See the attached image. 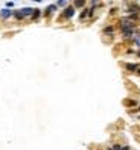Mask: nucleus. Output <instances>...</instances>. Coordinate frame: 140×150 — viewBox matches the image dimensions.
I'll list each match as a JSON object with an SVG mask.
<instances>
[{"mask_svg":"<svg viewBox=\"0 0 140 150\" xmlns=\"http://www.w3.org/2000/svg\"><path fill=\"white\" fill-rule=\"evenodd\" d=\"M104 32H105V33H110V32H113V27H111V26H110V27H105V30H104Z\"/></svg>","mask_w":140,"mask_h":150,"instance_id":"11","label":"nucleus"},{"mask_svg":"<svg viewBox=\"0 0 140 150\" xmlns=\"http://www.w3.org/2000/svg\"><path fill=\"white\" fill-rule=\"evenodd\" d=\"M108 150H113V149H108Z\"/></svg>","mask_w":140,"mask_h":150,"instance_id":"19","label":"nucleus"},{"mask_svg":"<svg viewBox=\"0 0 140 150\" xmlns=\"http://www.w3.org/2000/svg\"><path fill=\"white\" fill-rule=\"evenodd\" d=\"M20 12L23 14V17H31L32 12H34V9L32 8H23V9H20Z\"/></svg>","mask_w":140,"mask_h":150,"instance_id":"4","label":"nucleus"},{"mask_svg":"<svg viewBox=\"0 0 140 150\" xmlns=\"http://www.w3.org/2000/svg\"><path fill=\"white\" fill-rule=\"evenodd\" d=\"M40 15H41L40 9H34V12H32V15H31V17H32V20H37V18L40 17Z\"/></svg>","mask_w":140,"mask_h":150,"instance_id":"8","label":"nucleus"},{"mask_svg":"<svg viewBox=\"0 0 140 150\" xmlns=\"http://www.w3.org/2000/svg\"><path fill=\"white\" fill-rule=\"evenodd\" d=\"M85 5V0H75V8H82Z\"/></svg>","mask_w":140,"mask_h":150,"instance_id":"9","label":"nucleus"},{"mask_svg":"<svg viewBox=\"0 0 140 150\" xmlns=\"http://www.w3.org/2000/svg\"><path fill=\"white\" fill-rule=\"evenodd\" d=\"M113 150H120V146H117V144H114V146H113Z\"/></svg>","mask_w":140,"mask_h":150,"instance_id":"12","label":"nucleus"},{"mask_svg":"<svg viewBox=\"0 0 140 150\" xmlns=\"http://www.w3.org/2000/svg\"><path fill=\"white\" fill-rule=\"evenodd\" d=\"M136 73H137V74L140 76V68H139V70H137V71H136Z\"/></svg>","mask_w":140,"mask_h":150,"instance_id":"15","label":"nucleus"},{"mask_svg":"<svg viewBox=\"0 0 140 150\" xmlns=\"http://www.w3.org/2000/svg\"><path fill=\"white\" fill-rule=\"evenodd\" d=\"M75 15V6H69V8L64 9V17L66 18H72Z\"/></svg>","mask_w":140,"mask_h":150,"instance_id":"3","label":"nucleus"},{"mask_svg":"<svg viewBox=\"0 0 140 150\" xmlns=\"http://www.w3.org/2000/svg\"><path fill=\"white\" fill-rule=\"evenodd\" d=\"M92 2H93V3H96V2H97V0H92Z\"/></svg>","mask_w":140,"mask_h":150,"instance_id":"17","label":"nucleus"},{"mask_svg":"<svg viewBox=\"0 0 140 150\" xmlns=\"http://www.w3.org/2000/svg\"><path fill=\"white\" fill-rule=\"evenodd\" d=\"M56 8H58V5H50V6H47V9H46V15L52 14V12H55V11H56Z\"/></svg>","mask_w":140,"mask_h":150,"instance_id":"7","label":"nucleus"},{"mask_svg":"<svg viewBox=\"0 0 140 150\" xmlns=\"http://www.w3.org/2000/svg\"><path fill=\"white\" fill-rule=\"evenodd\" d=\"M137 55H139V56H140V52H139V53H137Z\"/></svg>","mask_w":140,"mask_h":150,"instance_id":"18","label":"nucleus"},{"mask_svg":"<svg viewBox=\"0 0 140 150\" xmlns=\"http://www.w3.org/2000/svg\"><path fill=\"white\" fill-rule=\"evenodd\" d=\"M34 2H38V3H40V2H43V0H34Z\"/></svg>","mask_w":140,"mask_h":150,"instance_id":"16","label":"nucleus"},{"mask_svg":"<svg viewBox=\"0 0 140 150\" xmlns=\"http://www.w3.org/2000/svg\"><path fill=\"white\" fill-rule=\"evenodd\" d=\"M0 17H2L3 20H8L9 17H12V11H11V9H8V8L2 9V11H0Z\"/></svg>","mask_w":140,"mask_h":150,"instance_id":"2","label":"nucleus"},{"mask_svg":"<svg viewBox=\"0 0 140 150\" xmlns=\"http://www.w3.org/2000/svg\"><path fill=\"white\" fill-rule=\"evenodd\" d=\"M120 27L122 29H129V27H134V23L131 21V18H123V20H120Z\"/></svg>","mask_w":140,"mask_h":150,"instance_id":"1","label":"nucleus"},{"mask_svg":"<svg viewBox=\"0 0 140 150\" xmlns=\"http://www.w3.org/2000/svg\"><path fill=\"white\" fill-rule=\"evenodd\" d=\"M120 150H129V147L126 146V147H123V149H120Z\"/></svg>","mask_w":140,"mask_h":150,"instance_id":"14","label":"nucleus"},{"mask_svg":"<svg viewBox=\"0 0 140 150\" xmlns=\"http://www.w3.org/2000/svg\"><path fill=\"white\" fill-rule=\"evenodd\" d=\"M6 6H8V8H11V6H14V3H12V2H8V3H6Z\"/></svg>","mask_w":140,"mask_h":150,"instance_id":"13","label":"nucleus"},{"mask_svg":"<svg viewBox=\"0 0 140 150\" xmlns=\"http://www.w3.org/2000/svg\"><path fill=\"white\" fill-rule=\"evenodd\" d=\"M132 41H134V44L140 49V33H134V35H132Z\"/></svg>","mask_w":140,"mask_h":150,"instance_id":"6","label":"nucleus"},{"mask_svg":"<svg viewBox=\"0 0 140 150\" xmlns=\"http://www.w3.org/2000/svg\"><path fill=\"white\" fill-rule=\"evenodd\" d=\"M126 70H128V71H137V70H139V65H137V64H126Z\"/></svg>","mask_w":140,"mask_h":150,"instance_id":"5","label":"nucleus"},{"mask_svg":"<svg viewBox=\"0 0 140 150\" xmlns=\"http://www.w3.org/2000/svg\"><path fill=\"white\" fill-rule=\"evenodd\" d=\"M66 3H67V0H58L56 5H58V6H66Z\"/></svg>","mask_w":140,"mask_h":150,"instance_id":"10","label":"nucleus"}]
</instances>
